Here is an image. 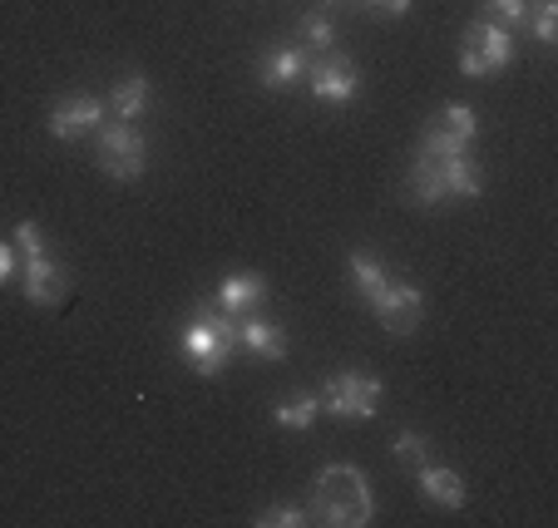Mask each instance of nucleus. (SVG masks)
<instances>
[{"instance_id":"nucleus-1","label":"nucleus","mask_w":558,"mask_h":528,"mask_svg":"<svg viewBox=\"0 0 558 528\" xmlns=\"http://www.w3.org/2000/svg\"><path fill=\"white\" fill-rule=\"evenodd\" d=\"M312 508L322 524L337 528H361L376 518V499H371V484L356 465H327L316 469L312 479Z\"/></svg>"},{"instance_id":"nucleus-2","label":"nucleus","mask_w":558,"mask_h":528,"mask_svg":"<svg viewBox=\"0 0 558 528\" xmlns=\"http://www.w3.org/2000/svg\"><path fill=\"white\" fill-rule=\"evenodd\" d=\"M238 327L243 321L228 317L218 302H203L193 311V321L183 327V360H189L193 376L213 381V376H222L232 366V356H238Z\"/></svg>"},{"instance_id":"nucleus-3","label":"nucleus","mask_w":558,"mask_h":528,"mask_svg":"<svg viewBox=\"0 0 558 528\" xmlns=\"http://www.w3.org/2000/svg\"><path fill=\"white\" fill-rule=\"evenodd\" d=\"M95 163H99V173H105V179L134 183L138 173H144V163H148L144 134H138L129 119H105V124L95 128Z\"/></svg>"},{"instance_id":"nucleus-4","label":"nucleus","mask_w":558,"mask_h":528,"mask_svg":"<svg viewBox=\"0 0 558 528\" xmlns=\"http://www.w3.org/2000/svg\"><path fill=\"white\" fill-rule=\"evenodd\" d=\"M380 395H386L380 376H366V370H337L331 381H322L316 401H322L327 415H337V420H371V415L380 410Z\"/></svg>"},{"instance_id":"nucleus-5","label":"nucleus","mask_w":558,"mask_h":528,"mask_svg":"<svg viewBox=\"0 0 558 528\" xmlns=\"http://www.w3.org/2000/svg\"><path fill=\"white\" fill-rule=\"evenodd\" d=\"M509 60H514V40H509V30L499 21H474L470 30H464V40H460V70L470 74V79L505 70Z\"/></svg>"},{"instance_id":"nucleus-6","label":"nucleus","mask_w":558,"mask_h":528,"mask_svg":"<svg viewBox=\"0 0 558 528\" xmlns=\"http://www.w3.org/2000/svg\"><path fill=\"white\" fill-rule=\"evenodd\" d=\"M480 134V119H474L470 105H445L440 114L430 119L421 138V154H435V159H460L470 154V138Z\"/></svg>"},{"instance_id":"nucleus-7","label":"nucleus","mask_w":558,"mask_h":528,"mask_svg":"<svg viewBox=\"0 0 558 528\" xmlns=\"http://www.w3.org/2000/svg\"><path fill=\"white\" fill-rule=\"evenodd\" d=\"M306 85H312V95L322 105H351L361 95V74L341 50H322L312 60V70H306Z\"/></svg>"},{"instance_id":"nucleus-8","label":"nucleus","mask_w":558,"mask_h":528,"mask_svg":"<svg viewBox=\"0 0 558 528\" xmlns=\"http://www.w3.org/2000/svg\"><path fill=\"white\" fill-rule=\"evenodd\" d=\"M371 311H376V321H380L386 336H411V331L421 327V317H425V296H421V286L396 282V277H390V286L371 302Z\"/></svg>"},{"instance_id":"nucleus-9","label":"nucleus","mask_w":558,"mask_h":528,"mask_svg":"<svg viewBox=\"0 0 558 528\" xmlns=\"http://www.w3.org/2000/svg\"><path fill=\"white\" fill-rule=\"evenodd\" d=\"M105 99H95V95H70V99H60V105L50 109V119H45V128H50L60 144H74V138H85V134H95L99 124H105Z\"/></svg>"},{"instance_id":"nucleus-10","label":"nucleus","mask_w":558,"mask_h":528,"mask_svg":"<svg viewBox=\"0 0 558 528\" xmlns=\"http://www.w3.org/2000/svg\"><path fill=\"white\" fill-rule=\"evenodd\" d=\"M213 302H218L228 317H257V311L267 307V277H257V272H228L222 277V286L213 292Z\"/></svg>"},{"instance_id":"nucleus-11","label":"nucleus","mask_w":558,"mask_h":528,"mask_svg":"<svg viewBox=\"0 0 558 528\" xmlns=\"http://www.w3.org/2000/svg\"><path fill=\"white\" fill-rule=\"evenodd\" d=\"M306 70H312V54L306 50H296V45H272V50L263 54V60H257V85L263 89H296L306 79Z\"/></svg>"},{"instance_id":"nucleus-12","label":"nucleus","mask_w":558,"mask_h":528,"mask_svg":"<svg viewBox=\"0 0 558 528\" xmlns=\"http://www.w3.org/2000/svg\"><path fill=\"white\" fill-rule=\"evenodd\" d=\"M21 292H25V302H35V307H60L64 302V267L54 262L50 253L25 257L21 262Z\"/></svg>"},{"instance_id":"nucleus-13","label":"nucleus","mask_w":558,"mask_h":528,"mask_svg":"<svg viewBox=\"0 0 558 528\" xmlns=\"http://www.w3.org/2000/svg\"><path fill=\"white\" fill-rule=\"evenodd\" d=\"M415 484H421V494L440 508H464V499H470L464 494V479L445 465H415Z\"/></svg>"},{"instance_id":"nucleus-14","label":"nucleus","mask_w":558,"mask_h":528,"mask_svg":"<svg viewBox=\"0 0 558 528\" xmlns=\"http://www.w3.org/2000/svg\"><path fill=\"white\" fill-rule=\"evenodd\" d=\"M238 346H247V356H257V360H282L287 356V331L272 327L267 317H243V327H238Z\"/></svg>"},{"instance_id":"nucleus-15","label":"nucleus","mask_w":558,"mask_h":528,"mask_svg":"<svg viewBox=\"0 0 558 528\" xmlns=\"http://www.w3.org/2000/svg\"><path fill=\"white\" fill-rule=\"evenodd\" d=\"M105 109H109L114 119H138V114L148 109V74H144V70L119 74L114 89H109V99H105Z\"/></svg>"},{"instance_id":"nucleus-16","label":"nucleus","mask_w":558,"mask_h":528,"mask_svg":"<svg viewBox=\"0 0 558 528\" xmlns=\"http://www.w3.org/2000/svg\"><path fill=\"white\" fill-rule=\"evenodd\" d=\"M405 188H411V198L421 202V208H435V202H445V173H440V159H435V154H415L411 173H405Z\"/></svg>"},{"instance_id":"nucleus-17","label":"nucleus","mask_w":558,"mask_h":528,"mask_svg":"<svg viewBox=\"0 0 558 528\" xmlns=\"http://www.w3.org/2000/svg\"><path fill=\"white\" fill-rule=\"evenodd\" d=\"M440 173H445V198H480V188H485V173L470 163V154L440 159Z\"/></svg>"},{"instance_id":"nucleus-18","label":"nucleus","mask_w":558,"mask_h":528,"mask_svg":"<svg viewBox=\"0 0 558 528\" xmlns=\"http://www.w3.org/2000/svg\"><path fill=\"white\" fill-rule=\"evenodd\" d=\"M347 267H351V282H356V292L366 296V302H376V296L390 286V272H386V262H380V257H371V253H351V257H347Z\"/></svg>"},{"instance_id":"nucleus-19","label":"nucleus","mask_w":558,"mask_h":528,"mask_svg":"<svg viewBox=\"0 0 558 528\" xmlns=\"http://www.w3.org/2000/svg\"><path fill=\"white\" fill-rule=\"evenodd\" d=\"M316 415H322V401H316V391H312V395H292V401H282L272 410V420L282 425V430H312Z\"/></svg>"},{"instance_id":"nucleus-20","label":"nucleus","mask_w":558,"mask_h":528,"mask_svg":"<svg viewBox=\"0 0 558 528\" xmlns=\"http://www.w3.org/2000/svg\"><path fill=\"white\" fill-rule=\"evenodd\" d=\"M11 243H15V253H21V257H45V253H50V243H45V228H40L35 218H21V222H15Z\"/></svg>"},{"instance_id":"nucleus-21","label":"nucleus","mask_w":558,"mask_h":528,"mask_svg":"<svg viewBox=\"0 0 558 528\" xmlns=\"http://www.w3.org/2000/svg\"><path fill=\"white\" fill-rule=\"evenodd\" d=\"M529 21H534L538 45H554L558 40V0H534V5H529Z\"/></svg>"},{"instance_id":"nucleus-22","label":"nucleus","mask_w":558,"mask_h":528,"mask_svg":"<svg viewBox=\"0 0 558 528\" xmlns=\"http://www.w3.org/2000/svg\"><path fill=\"white\" fill-rule=\"evenodd\" d=\"M302 40H306V50H316V54L331 50V40H337V25H331V15H322V11L306 15V21H302Z\"/></svg>"},{"instance_id":"nucleus-23","label":"nucleus","mask_w":558,"mask_h":528,"mask_svg":"<svg viewBox=\"0 0 558 528\" xmlns=\"http://www.w3.org/2000/svg\"><path fill=\"white\" fill-rule=\"evenodd\" d=\"M253 524H257V528H302L306 514H302L296 504H272V508H263Z\"/></svg>"},{"instance_id":"nucleus-24","label":"nucleus","mask_w":558,"mask_h":528,"mask_svg":"<svg viewBox=\"0 0 558 528\" xmlns=\"http://www.w3.org/2000/svg\"><path fill=\"white\" fill-rule=\"evenodd\" d=\"M390 450H396V459H405V465H425V450H430V444H425V434L401 430V434H396V444H390Z\"/></svg>"},{"instance_id":"nucleus-25","label":"nucleus","mask_w":558,"mask_h":528,"mask_svg":"<svg viewBox=\"0 0 558 528\" xmlns=\"http://www.w3.org/2000/svg\"><path fill=\"white\" fill-rule=\"evenodd\" d=\"M529 5H534V0H489V15H495L499 25H524L529 21Z\"/></svg>"},{"instance_id":"nucleus-26","label":"nucleus","mask_w":558,"mask_h":528,"mask_svg":"<svg viewBox=\"0 0 558 528\" xmlns=\"http://www.w3.org/2000/svg\"><path fill=\"white\" fill-rule=\"evenodd\" d=\"M15 277H21V253H15V243L0 237V282H15Z\"/></svg>"},{"instance_id":"nucleus-27","label":"nucleus","mask_w":558,"mask_h":528,"mask_svg":"<svg viewBox=\"0 0 558 528\" xmlns=\"http://www.w3.org/2000/svg\"><path fill=\"white\" fill-rule=\"evenodd\" d=\"M366 11H380V15H405L411 11V0H361Z\"/></svg>"},{"instance_id":"nucleus-28","label":"nucleus","mask_w":558,"mask_h":528,"mask_svg":"<svg viewBox=\"0 0 558 528\" xmlns=\"http://www.w3.org/2000/svg\"><path fill=\"white\" fill-rule=\"evenodd\" d=\"M322 5H327V11H337V5H347V0H322Z\"/></svg>"}]
</instances>
